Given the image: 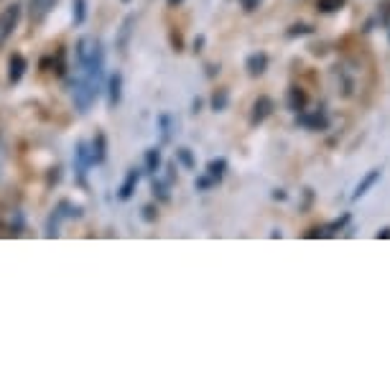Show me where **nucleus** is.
Instances as JSON below:
<instances>
[{"mask_svg":"<svg viewBox=\"0 0 390 390\" xmlns=\"http://www.w3.org/2000/svg\"><path fill=\"white\" fill-rule=\"evenodd\" d=\"M69 217H82V207L71 205L69 199H62V202L52 210L49 219H46V237H57L59 230H62V222Z\"/></svg>","mask_w":390,"mask_h":390,"instance_id":"nucleus-1","label":"nucleus"},{"mask_svg":"<svg viewBox=\"0 0 390 390\" xmlns=\"http://www.w3.org/2000/svg\"><path fill=\"white\" fill-rule=\"evenodd\" d=\"M100 92H103V90H100L95 82H90L87 77H82L79 82H74V108H77L79 115L90 113V108L97 103Z\"/></svg>","mask_w":390,"mask_h":390,"instance_id":"nucleus-2","label":"nucleus"},{"mask_svg":"<svg viewBox=\"0 0 390 390\" xmlns=\"http://www.w3.org/2000/svg\"><path fill=\"white\" fill-rule=\"evenodd\" d=\"M95 164V156H92V146L87 141H79L74 148V173H77V181L84 184L87 181V168Z\"/></svg>","mask_w":390,"mask_h":390,"instance_id":"nucleus-3","label":"nucleus"},{"mask_svg":"<svg viewBox=\"0 0 390 390\" xmlns=\"http://www.w3.org/2000/svg\"><path fill=\"white\" fill-rule=\"evenodd\" d=\"M21 21V6L18 3H13V6H8L3 13H0V49L6 46V41L13 36L16 26H18Z\"/></svg>","mask_w":390,"mask_h":390,"instance_id":"nucleus-4","label":"nucleus"},{"mask_svg":"<svg viewBox=\"0 0 390 390\" xmlns=\"http://www.w3.org/2000/svg\"><path fill=\"white\" fill-rule=\"evenodd\" d=\"M275 110V103L273 97L268 95H260L253 103V113H250V125H260V122H265L270 117V113Z\"/></svg>","mask_w":390,"mask_h":390,"instance_id":"nucleus-5","label":"nucleus"},{"mask_svg":"<svg viewBox=\"0 0 390 390\" xmlns=\"http://www.w3.org/2000/svg\"><path fill=\"white\" fill-rule=\"evenodd\" d=\"M296 122L304 125V128H309V130H326L329 128V117H326L321 110H316V113H296Z\"/></svg>","mask_w":390,"mask_h":390,"instance_id":"nucleus-6","label":"nucleus"},{"mask_svg":"<svg viewBox=\"0 0 390 390\" xmlns=\"http://www.w3.org/2000/svg\"><path fill=\"white\" fill-rule=\"evenodd\" d=\"M28 69V62L23 54H11L8 57V82L11 84H18L21 79H23V74H26Z\"/></svg>","mask_w":390,"mask_h":390,"instance_id":"nucleus-7","label":"nucleus"},{"mask_svg":"<svg viewBox=\"0 0 390 390\" xmlns=\"http://www.w3.org/2000/svg\"><path fill=\"white\" fill-rule=\"evenodd\" d=\"M141 168H130L128 173H125V179H122L120 189H117V199L120 202H128L130 197L135 194V189H138V181H141Z\"/></svg>","mask_w":390,"mask_h":390,"instance_id":"nucleus-8","label":"nucleus"},{"mask_svg":"<svg viewBox=\"0 0 390 390\" xmlns=\"http://www.w3.org/2000/svg\"><path fill=\"white\" fill-rule=\"evenodd\" d=\"M286 105H288V110H291V113H304V110H306V105H309V95L301 90V87H288Z\"/></svg>","mask_w":390,"mask_h":390,"instance_id":"nucleus-9","label":"nucleus"},{"mask_svg":"<svg viewBox=\"0 0 390 390\" xmlns=\"http://www.w3.org/2000/svg\"><path fill=\"white\" fill-rule=\"evenodd\" d=\"M120 100H122V74L115 71V74L108 77V105L115 110L120 105Z\"/></svg>","mask_w":390,"mask_h":390,"instance_id":"nucleus-10","label":"nucleus"},{"mask_svg":"<svg viewBox=\"0 0 390 390\" xmlns=\"http://www.w3.org/2000/svg\"><path fill=\"white\" fill-rule=\"evenodd\" d=\"M245 69H248L250 77H260L263 71L268 69V54H263V52L250 54V57L245 59Z\"/></svg>","mask_w":390,"mask_h":390,"instance_id":"nucleus-11","label":"nucleus"},{"mask_svg":"<svg viewBox=\"0 0 390 390\" xmlns=\"http://www.w3.org/2000/svg\"><path fill=\"white\" fill-rule=\"evenodd\" d=\"M377 181H380V168H372L370 173H365V179L360 181L357 186H355V194H352V199H355V202H357V199H362L365 194L370 192L372 186L377 184Z\"/></svg>","mask_w":390,"mask_h":390,"instance_id":"nucleus-12","label":"nucleus"},{"mask_svg":"<svg viewBox=\"0 0 390 390\" xmlns=\"http://www.w3.org/2000/svg\"><path fill=\"white\" fill-rule=\"evenodd\" d=\"M133 26H135V16H125V21L120 23V33H117V52H125L130 44V36H133Z\"/></svg>","mask_w":390,"mask_h":390,"instance_id":"nucleus-13","label":"nucleus"},{"mask_svg":"<svg viewBox=\"0 0 390 390\" xmlns=\"http://www.w3.org/2000/svg\"><path fill=\"white\" fill-rule=\"evenodd\" d=\"M92 156H95V164H103L108 159V135L103 130H97L95 138H92Z\"/></svg>","mask_w":390,"mask_h":390,"instance_id":"nucleus-14","label":"nucleus"},{"mask_svg":"<svg viewBox=\"0 0 390 390\" xmlns=\"http://www.w3.org/2000/svg\"><path fill=\"white\" fill-rule=\"evenodd\" d=\"M92 46H95V39H90V36H82V39L77 41V46H74V52H77L79 67L87 64V59H90V54H92Z\"/></svg>","mask_w":390,"mask_h":390,"instance_id":"nucleus-15","label":"nucleus"},{"mask_svg":"<svg viewBox=\"0 0 390 390\" xmlns=\"http://www.w3.org/2000/svg\"><path fill=\"white\" fill-rule=\"evenodd\" d=\"M210 105H212V110H214V113H222V110H227V105H230V92L224 90V87L214 90V92H212Z\"/></svg>","mask_w":390,"mask_h":390,"instance_id":"nucleus-16","label":"nucleus"},{"mask_svg":"<svg viewBox=\"0 0 390 390\" xmlns=\"http://www.w3.org/2000/svg\"><path fill=\"white\" fill-rule=\"evenodd\" d=\"M224 171H227V159H212L210 164H207V173H210V176L217 181V184L222 181Z\"/></svg>","mask_w":390,"mask_h":390,"instance_id":"nucleus-17","label":"nucleus"},{"mask_svg":"<svg viewBox=\"0 0 390 390\" xmlns=\"http://www.w3.org/2000/svg\"><path fill=\"white\" fill-rule=\"evenodd\" d=\"M161 168V151L159 148H148L146 151V173L156 176V171Z\"/></svg>","mask_w":390,"mask_h":390,"instance_id":"nucleus-18","label":"nucleus"},{"mask_svg":"<svg viewBox=\"0 0 390 390\" xmlns=\"http://www.w3.org/2000/svg\"><path fill=\"white\" fill-rule=\"evenodd\" d=\"M71 21L82 26L87 21V0H71Z\"/></svg>","mask_w":390,"mask_h":390,"instance_id":"nucleus-19","label":"nucleus"},{"mask_svg":"<svg viewBox=\"0 0 390 390\" xmlns=\"http://www.w3.org/2000/svg\"><path fill=\"white\" fill-rule=\"evenodd\" d=\"M54 71H57V77H67V49L64 46H59L57 52H54Z\"/></svg>","mask_w":390,"mask_h":390,"instance_id":"nucleus-20","label":"nucleus"},{"mask_svg":"<svg viewBox=\"0 0 390 390\" xmlns=\"http://www.w3.org/2000/svg\"><path fill=\"white\" fill-rule=\"evenodd\" d=\"M176 164H181L186 171L197 168V159H194V154L189 151V148H179V151H176Z\"/></svg>","mask_w":390,"mask_h":390,"instance_id":"nucleus-21","label":"nucleus"},{"mask_svg":"<svg viewBox=\"0 0 390 390\" xmlns=\"http://www.w3.org/2000/svg\"><path fill=\"white\" fill-rule=\"evenodd\" d=\"M168 181H161V179H154V184H151V189H154V197L159 199V202H168L171 199V194H168Z\"/></svg>","mask_w":390,"mask_h":390,"instance_id":"nucleus-22","label":"nucleus"},{"mask_svg":"<svg viewBox=\"0 0 390 390\" xmlns=\"http://www.w3.org/2000/svg\"><path fill=\"white\" fill-rule=\"evenodd\" d=\"M159 125H161V138H164V143H168L171 141V133H173V117L171 115H161Z\"/></svg>","mask_w":390,"mask_h":390,"instance_id":"nucleus-23","label":"nucleus"},{"mask_svg":"<svg viewBox=\"0 0 390 390\" xmlns=\"http://www.w3.org/2000/svg\"><path fill=\"white\" fill-rule=\"evenodd\" d=\"M316 8L321 13H334L339 8H345V0H316Z\"/></svg>","mask_w":390,"mask_h":390,"instance_id":"nucleus-24","label":"nucleus"},{"mask_svg":"<svg viewBox=\"0 0 390 390\" xmlns=\"http://www.w3.org/2000/svg\"><path fill=\"white\" fill-rule=\"evenodd\" d=\"M31 6V21H41L49 11H46V0H28Z\"/></svg>","mask_w":390,"mask_h":390,"instance_id":"nucleus-25","label":"nucleus"},{"mask_svg":"<svg viewBox=\"0 0 390 390\" xmlns=\"http://www.w3.org/2000/svg\"><path fill=\"white\" fill-rule=\"evenodd\" d=\"M377 21L388 26L390 23V0H380V11H377Z\"/></svg>","mask_w":390,"mask_h":390,"instance_id":"nucleus-26","label":"nucleus"},{"mask_svg":"<svg viewBox=\"0 0 390 390\" xmlns=\"http://www.w3.org/2000/svg\"><path fill=\"white\" fill-rule=\"evenodd\" d=\"M141 217L146 219V222L154 224L156 219H159V207H156V205H146V207L141 210Z\"/></svg>","mask_w":390,"mask_h":390,"instance_id":"nucleus-27","label":"nucleus"},{"mask_svg":"<svg viewBox=\"0 0 390 390\" xmlns=\"http://www.w3.org/2000/svg\"><path fill=\"white\" fill-rule=\"evenodd\" d=\"M214 184H217V181L212 179L210 173H205V176H199V179L194 181V186H197V192H207V189H212Z\"/></svg>","mask_w":390,"mask_h":390,"instance_id":"nucleus-28","label":"nucleus"},{"mask_svg":"<svg viewBox=\"0 0 390 390\" xmlns=\"http://www.w3.org/2000/svg\"><path fill=\"white\" fill-rule=\"evenodd\" d=\"M23 230V217H21V212H13V222H11V232L13 235H21Z\"/></svg>","mask_w":390,"mask_h":390,"instance_id":"nucleus-29","label":"nucleus"},{"mask_svg":"<svg viewBox=\"0 0 390 390\" xmlns=\"http://www.w3.org/2000/svg\"><path fill=\"white\" fill-rule=\"evenodd\" d=\"M59 179H62V168H59V166H54L52 171H49V176H46V184L52 186V184H57Z\"/></svg>","mask_w":390,"mask_h":390,"instance_id":"nucleus-30","label":"nucleus"},{"mask_svg":"<svg viewBox=\"0 0 390 390\" xmlns=\"http://www.w3.org/2000/svg\"><path fill=\"white\" fill-rule=\"evenodd\" d=\"M171 46H173V52H181V49H184V41H181V33L171 31Z\"/></svg>","mask_w":390,"mask_h":390,"instance_id":"nucleus-31","label":"nucleus"},{"mask_svg":"<svg viewBox=\"0 0 390 390\" xmlns=\"http://www.w3.org/2000/svg\"><path fill=\"white\" fill-rule=\"evenodd\" d=\"M288 33H291V36H296V33H311V28L304 26V23H299V26H291V31Z\"/></svg>","mask_w":390,"mask_h":390,"instance_id":"nucleus-32","label":"nucleus"},{"mask_svg":"<svg viewBox=\"0 0 390 390\" xmlns=\"http://www.w3.org/2000/svg\"><path fill=\"white\" fill-rule=\"evenodd\" d=\"M240 3H243L245 11H256V8L260 6V0H240Z\"/></svg>","mask_w":390,"mask_h":390,"instance_id":"nucleus-33","label":"nucleus"},{"mask_svg":"<svg viewBox=\"0 0 390 390\" xmlns=\"http://www.w3.org/2000/svg\"><path fill=\"white\" fill-rule=\"evenodd\" d=\"M377 240H390V227H383V230H377Z\"/></svg>","mask_w":390,"mask_h":390,"instance_id":"nucleus-34","label":"nucleus"},{"mask_svg":"<svg viewBox=\"0 0 390 390\" xmlns=\"http://www.w3.org/2000/svg\"><path fill=\"white\" fill-rule=\"evenodd\" d=\"M202 46H205V36H197L194 39V52H202Z\"/></svg>","mask_w":390,"mask_h":390,"instance_id":"nucleus-35","label":"nucleus"},{"mask_svg":"<svg viewBox=\"0 0 390 390\" xmlns=\"http://www.w3.org/2000/svg\"><path fill=\"white\" fill-rule=\"evenodd\" d=\"M199 110H202V100L197 97V100L192 103V113H199Z\"/></svg>","mask_w":390,"mask_h":390,"instance_id":"nucleus-36","label":"nucleus"},{"mask_svg":"<svg viewBox=\"0 0 390 390\" xmlns=\"http://www.w3.org/2000/svg\"><path fill=\"white\" fill-rule=\"evenodd\" d=\"M214 71H219V67H214V64L207 67V74H210V77H214Z\"/></svg>","mask_w":390,"mask_h":390,"instance_id":"nucleus-37","label":"nucleus"},{"mask_svg":"<svg viewBox=\"0 0 390 390\" xmlns=\"http://www.w3.org/2000/svg\"><path fill=\"white\" fill-rule=\"evenodd\" d=\"M57 3H59V0H46V11H52V8L57 6Z\"/></svg>","mask_w":390,"mask_h":390,"instance_id":"nucleus-38","label":"nucleus"},{"mask_svg":"<svg viewBox=\"0 0 390 390\" xmlns=\"http://www.w3.org/2000/svg\"><path fill=\"white\" fill-rule=\"evenodd\" d=\"M166 3H168V6H171V8H173V6H179L181 0H166Z\"/></svg>","mask_w":390,"mask_h":390,"instance_id":"nucleus-39","label":"nucleus"},{"mask_svg":"<svg viewBox=\"0 0 390 390\" xmlns=\"http://www.w3.org/2000/svg\"><path fill=\"white\" fill-rule=\"evenodd\" d=\"M122 3H130V0H122Z\"/></svg>","mask_w":390,"mask_h":390,"instance_id":"nucleus-40","label":"nucleus"},{"mask_svg":"<svg viewBox=\"0 0 390 390\" xmlns=\"http://www.w3.org/2000/svg\"><path fill=\"white\" fill-rule=\"evenodd\" d=\"M388 41H390V31H388Z\"/></svg>","mask_w":390,"mask_h":390,"instance_id":"nucleus-41","label":"nucleus"}]
</instances>
